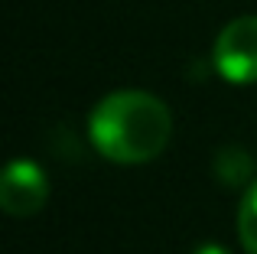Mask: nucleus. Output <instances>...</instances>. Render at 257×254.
I'll list each match as a JSON object with an SVG mask.
<instances>
[{
	"label": "nucleus",
	"instance_id": "obj_2",
	"mask_svg": "<svg viewBox=\"0 0 257 254\" xmlns=\"http://www.w3.org/2000/svg\"><path fill=\"white\" fill-rule=\"evenodd\" d=\"M212 62L225 82H257V17H238L218 33Z\"/></svg>",
	"mask_w": 257,
	"mask_h": 254
},
{
	"label": "nucleus",
	"instance_id": "obj_3",
	"mask_svg": "<svg viewBox=\"0 0 257 254\" xmlns=\"http://www.w3.org/2000/svg\"><path fill=\"white\" fill-rule=\"evenodd\" d=\"M46 196H49V183H46L43 170L30 160H17L4 170V179H0V209L13 218H26L36 215L46 205Z\"/></svg>",
	"mask_w": 257,
	"mask_h": 254
},
{
	"label": "nucleus",
	"instance_id": "obj_5",
	"mask_svg": "<svg viewBox=\"0 0 257 254\" xmlns=\"http://www.w3.org/2000/svg\"><path fill=\"white\" fill-rule=\"evenodd\" d=\"M192 254H231L228 248H221V244H199Z\"/></svg>",
	"mask_w": 257,
	"mask_h": 254
},
{
	"label": "nucleus",
	"instance_id": "obj_1",
	"mask_svg": "<svg viewBox=\"0 0 257 254\" xmlns=\"http://www.w3.org/2000/svg\"><path fill=\"white\" fill-rule=\"evenodd\" d=\"M170 134V108L147 91H114L101 98L88 117V137L94 150L114 163H147L163 153Z\"/></svg>",
	"mask_w": 257,
	"mask_h": 254
},
{
	"label": "nucleus",
	"instance_id": "obj_4",
	"mask_svg": "<svg viewBox=\"0 0 257 254\" xmlns=\"http://www.w3.org/2000/svg\"><path fill=\"white\" fill-rule=\"evenodd\" d=\"M238 235L247 254H257V183L247 189V196L238 205Z\"/></svg>",
	"mask_w": 257,
	"mask_h": 254
}]
</instances>
